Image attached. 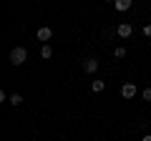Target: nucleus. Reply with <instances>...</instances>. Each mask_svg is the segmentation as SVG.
<instances>
[{
  "mask_svg": "<svg viewBox=\"0 0 151 141\" xmlns=\"http://www.w3.org/2000/svg\"><path fill=\"white\" fill-rule=\"evenodd\" d=\"M40 55H43V58H50V55H53V50H50V45H43V50H40Z\"/></svg>",
  "mask_w": 151,
  "mask_h": 141,
  "instance_id": "nucleus-9",
  "label": "nucleus"
},
{
  "mask_svg": "<svg viewBox=\"0 0 151 141\" xmlns=\"http://www.w3.org/2000/svg\"><path fill=\"white\" fill-rule=\"evenodd\" d=\"M144 33H146V35H149V38H151V23H149V25L144 28Z\"/></svg>",
  "mask_w": 151,
  "mask_h": 141,
  "instance_id": "nucleus-12",
  "label": "nucleus"
},
{
  "mask_svg": "<svg viewBox=\"0 0 151 141\" xmlns=\"http://www.w3.org/2000/svg\"><path fill=\"white\" fill-rule=\"evenodd\" d=\"M113 55H116V58H124V55H126V48H116V50H113Z\"/></svg>",
  "mask_w": 151,
  "mask_h": 141,
  "instance_id": "nucleus-10",
  "label": "nucleus"
},
{
  "mask_svg": "<svg viewBox=\"0 0 151 141\" xmlns=\"http://www.w3.org/2000/svg\"><path fill=\"white\" fill-rule=\"evenodd\" d=\"M103 88H106V83H103V81H93V83H91V91H93V93H101Z\"/></svg>",
  "mask_w": 151,
  "mask_h": 141,
  "instance_id": "nucleus-7",
  "label": "nucleus"
},
{
  "mask_svg": "<svg viewBox=\"0 0 151 141\" xmlns=\"http://www.w3.org/2000/svg\"><path fill=\"white\" fill-rule=\"evenodd\" d=\"M131 30H134V28H131L129 23H121V25L116 28V33H119L121 38H129V35H131Z\"/></svg>",
  "mask_w": 151,
  "mask_h": 141,
  "instance_id": "nucleus-3",
  "label": "nucleus"
},
{
  "mask_svg": "<svg viewBox=\"0 0 151 141\" xmlns=\"http://www.w3.org/2000/svg\"><path fill=\"white\" fill-rule=\"evenodd\" d=\"M131 5H134V0H116V10L119 13H126Z\"/></svg>",
  "mask_w": 151,
  "mask_h": 141,
  "instance_id": "nucleus-5",
  "label": "nucleus"
},
{
  "mask_svg": "<svg viewBox=\"0 0 151 141\" xmlns=\"http://www.w3.org/2000/svg\"><path fill=\"white\" fill-rule=\"evenodd\" d=\"M141 96H144V101H151V88H146V91L141 93Z\"/></svg>",
  "mask_w": 151,
  "mask_h": 141,
  "instance_id": "nucleus-11",
  "label": "nucleus"
},
{
  "mask_svg": "<svg viewBox=\"0 0 151 141\" xmlns=\"http://www.w3.org/2000/svg\"><path fill=\"white\" fill-rule=\"evenodd\" d=\"M141 141H151V134H146V136H144V139H141Z\"/></svg>",
  "mask_w": 151,
  "mask_h": 141,
  "instance_id": "nucleus-13",
  "label": "nucleus"
},
{
  "mask_svg": "<svg viewBox=\"0 0 151 141\" xmlns=\"http://www.w3.org/2000/svg\"><path fill=\"white\" fill-rule=\"evenodd\" d=\"M121 96H124V98H134V96H136V86H134V83H124Z\"/></svg>",
  "mask_w": 151,
  "mask_h": 141,
  "instance_id": "nucleus-2",
  "label": "nucleus"
},
{
  "mask_svg": "<svg viewBox=\"0 0 151 141\" xmlns=\"http://www.w3.org/2000/svg\"><path fill=\"white\" fill-rule=\"evenodd\" d=\"M50 35H53L50 28H40V30H38V40H50Z\"/></svg>",
  "mask_w": 151,
  "mask_h": 141,
  "instance_id": "nucleus-6",
  "label": "nucleus"
},
{
  "mask_svg": "<svg viewBox=\"0 0 151 141\" xmlns=\"http://www.w3.org/2000/svg\"><path fill=\"white\" fill-rule=\"evenodd\" d=\"M106 3H116V0H106Z\"/></svg>",
  "mask_w": 151,
  "mask_h": 141,
  "instance_id": "nucleus-14",
  "label": "nucleus"
},
{
  "mask_svg": "<svg viewBox=\"0 0 151 141\" xmlns=\"http://www.w3.org/2000/svg\"><path fill=\"white\" fill-rule=\"evenodd\" d=\"M25 58H28V50L23 48V45H15V48L10 50V63L13 65H23V63H25Z\"/></svg>",
  "mask_w": 151,
  "mask_h": 141,
  "instance_id": "nucleus-1",
  "label": "nucleus"
},
{
  "mask_svg": "<svg viewBox=\"0 0 151 141\" xmlns=\"http://www.w3.org/2000/svg\"><path fill=\"white\" fill-rule=\"evenodd\" d=\"M8 101H10L13 106H20V103H23V96H20V93H13V96L8 98Z\"/></svg>",
  "mask_w": 151,
  "mask_h": 141,
  "instance_id": "nucleus-8",
  "label": "nucleus"
},
{
  "mask_svg": "<svg viewBox=\"0 0 151 141\" xmlns=\"http://www.w3.org/2000/svg\"><path fill=\"white\" fill-rule=\"evenodd\" d=\"M83 68H86V73H96V70H98V60L96 58H88L86 63H83Z\"/></svg>",
  "mask_w": 151,
  "mask_h": 141,
  "instance_id": "nucleus-4",
  "label": "nucleus"
}]
</instances>
